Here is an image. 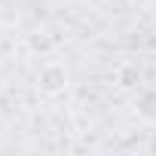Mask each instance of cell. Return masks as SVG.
Listing matches in <instances>:
<instances>
[{
	"label": "cell",
	"instance_id": "6da1fadb",
	"mask_svg": "<svg viewBox=\"0 0 156 156\" xmlns=\"http://www.w3.org/2000/svg\"><path fill=\"white\" fill-rule=\"evenodd\" d=\"M37 86H40V92L49 95V98H52V95H61V92L67 89V67L58 64V61L43 64L40 73H37Z\"/></svg>",
	"mask_w": 156,
	"mask_h": 156
},
{
	"label": "cell",
	"instance_id": "7a4b0ae2",
	"mask_svg": "<svg viewBox=\"0 0 156 156\" xmlns=\"http://www.w3.org/2000/svg\"><path fill=\"white\" fill-rule=\"evenodd\" d=\"M138 113L150 122H156V92H144L138 98Z\"/></svg>",
	"mask_w": 156,
	"mask_h": 156
}]
</instances>
